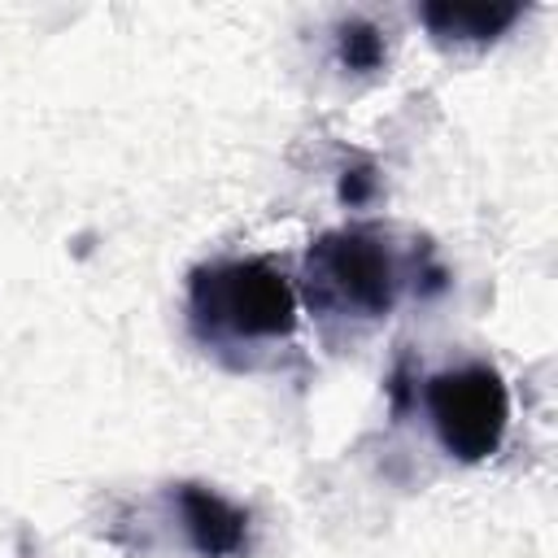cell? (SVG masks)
Segmentation results:
<instances>
[{
    "label": "cell",
    "instance_id": "6da1fadb",
    "mask_svg": "<svg viewBox=\"0 0 558 558\" xmlns=\"http://www.w3.org/2000/svg\"><path fill=\"white\" fill-rule=\"evenodd\" d=\"M418 288V257H405L392 231L353 222L323 231L301 270L310 314L327 323H375L388 318L405 288Z\"/></svg>",
    "mask_w": 558,
    "mask_h": 558
},
{
    "label": "cell",
    "instance_id": "7a4b0ae2",
    "mask_svg": "<svg viewBox=\"0 0 558 558\" xmlns=\"http://www.w3.org/2000/svg\"><path fill=\"white\" fill-rule=\"evenodd\" d=\"M187 323L214 353H262L296 331V288L270 257L205 262L187 279Z\"/></svg>",
    "mask_w": 558,
    "mask_h": 558
},
{
    "label": "cell",
    "instance_id": "3957f363",
    "mask_svg": "<svg viewBox=\"0 0 558 558\" xmlns=\"http://www.w3.org/2000/svg\"><path fill=\"white\" fill-rule=\"evenodd\" d=\"M432 427L449 458L458 462H484L501 449L506 423H510V392L497 366L466 362L453 371H440L423 388Z\"/></svg>",
    "mask_w": 558,
    "mask_h": 558
},
{
    "label": "cell",
    "instance_id": "277c9868",
    "mask_svg": "<svg viewBox=\"0 0 558 558\" xmlns=\"http://www.w3.org/2000/svg\"><path fill=\"white\" fill-rule=\"evenodd\" d=\"M174 506L187 532V545L201 558H240L248 549V510L227 501L205 484H179Z\"/></svg>",
    "mask_w": 558,
    "mask_h": 558
},
{
    "label": "cell",
    "instance_id": "5b68a950",
    "mask_svg": "<svg viewBox=\"0 0 558 558\" xmlns=\"http://www.w3.org/2000/svg\"><path fill=\"white\" fill-rule=\"evenodd\" d=\"M523 9L510 4H423V22L440 44H488L514 26Z\"/></svg>",
    "mask_w": 558,
    "mask_h": 558
},
{
    "label": "cell",
    "instance_id": "8992f818",
    "mask_svg": "<svg viewBox=\"0 0 558 558\" xmlns=\"http://www.w3.org/2000/svg\"><path fill=\"white\" fill-rule=\"evenodd\" d=\"M336 57L353 74H371L384 65V31L366 17H344L336 26Z\"/></svg>",
    "mask_w": 558,
    "mask_h": 558
},
{
    "label": "cell",
    "instance_id": "52a82bcc",
    "mask_svg": "<svg viewBox=\"0 0 558 558\" xmlns=\"http://www.w3.org/2000/svg\"><path fill=\"white\" fill-rule=\"evenodd\" d=\"M371 187H375V174H371V166H362V170H353V179L344 174V183H340V196H344L349 205H362V201L371 196Z\"/></svg>",
    "mask_w": 558,
    "mask_h": 558
}]
</instances>
